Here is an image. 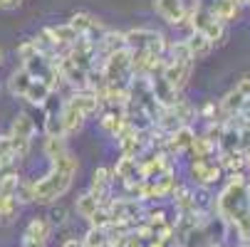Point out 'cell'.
I'll use <instances>...</instances> for the list:
<instances>
[{"instance_id": "cell-1", "label": "cell", "mask_w": 250, "mask_h": 247, "mask_svg": "<svg viewBox=\"0 0 250 247\" xmlns=\"http://www.w3.org/2000/svg\"><path fill=\"white\" fill-rule=\"evenodd\" d=\"M50 163H52L50 173L32 183V200L42 203V205L57 203L69 188H72L75 173L80 171V161L72 151H64L62 156L52 158Z\"/></svg>"}, {"instance_id": "cell-2", "label": "cell", "mask_w": 250, "mask_h": 247, "mask_svg": "<svg viewBox=\"0 0 250 247\" xmlns=\"http://www.w3.org/2000/svg\"><path fill=\"white\" fill-rule=\"evenodd\" d=\"M154 10L164 22L173 27H181L188 20V8L184 5V0H154Z\"/></svg>"}, {"instance_id": "cell-3", "label": "cell", "mask_w": 250, "mask_h": 247, "mask_svg": "<svg viewBox=\"0 0 250 247\" xmlns=\"http://www.w3.org/2000/svg\"><path fill=\"white\" fill-rule=\"evenodd\" d=\"M149 79V89H151V96L156 99V104H159V107H173V104H178V101H181V99H178V92L164 79V77H146Z\"/></svg>"}, {"instance_id": "cell-4", "label": "cell", "mask_w": 250, "mask_h": 247, "mask_svg": "<svg viewBox=\"0 0 250 247\" xmlns=\"http://www.w3.org/2000/svg\"><path fill=\"white\" fill-rule=\"evenodd\" d=\"M64 101H67V104H72V107H75L77 112H82L87 119L102 112V99H99L97 94L87 92V89H82V92H75L72 96H69V99H64Z\"/></svg>"}, {"instance_id": "cell-5", "label": "cell", "mask_w": 250, "mask_h": 247, "mask_svg": "<svg viewBox=\"0 0 250 247\" xmlns=\"http://www.w3.org/2000/svg\"><path fill=\"white\" fill-rule=\"evenodd\" d=\"M60 121H62V129H64V136H72V133H80L84 129V121L87 116L82 112H77L72 104H62L60 107Z\"/></svg>"}, {"instance_id": "cell-6", "label": "cell", "mask_w": 250, "mask_h": 247, "mask_svg": "<svg viewBox=\"0 0 250 247\" xmlns=\"http://www.w3.org/2000/svg\"><path fill=\"white\" fill-rule=\"evenodd\" d=\"M50 232H52V223L45 220V218H32L27 230H25V242H32V245H40L45 247V242L50 240Z\"/></svg>"}, {"instance_id": "cell-7", "label": "cell", "mask_w": 250, "mask_h": 247, "mask_svg": "<svg viewBox=\"0 0 250 247\" xmlns=\"http://www.w3.org/2000/svg\"><path fill=\"white\" fill-rule=\"evenodd\" d=\"M109 188H112V171H109V168H97V171L92 173L89 193L99 200V205L106 200V195H109Z\"/></svg>"}, {"instance_id": "cell-8", "label": "cell", "mask_w": 250, "mask_h": 247, "mask_svg": "<svg viewBox=\"0 0 250 247\" xmlns=\"http://www.w3.org/2000/svg\"><path fill=\"white\" fill-rule=\"evenodd\" d=\"M193 136H196V131L188 126V124H184V126H178V129H173L171 133H168V149L173 151V153H181V151H186V149H191V144H193Z\"/></svg>"}, {"instance_id": "cell-9", "label": "cell", "mask_w": 250, "mask_h": 247, "mask_svg": "<svg viewBox=\"0 0 250 247\" xmlns=\"http://www.w3.org/2000/svg\"><path fill=\"white\" fill-rule=\"evenodd\" d=\"M45 32L50 35V40H52V45H55L57 50H60V47L75 45L77 38H80V35L75 32V27L69 25V22H62V25H57V27H45Z\"/></svg>"}, {"instance_id": "cell-10", "label": "cell", "mask_w": 250, "mask_h": 247, "mask_svg": "<svg viewBox=\"0 0 250 247\" xmlns=\"http://www.w3.org/2000/svg\"><path fill=\"white\" fill-rule=\"evenodd\" d=\"M208 10H210L213 18L221 20L223 25H228V22H233V20L240 18V5L235 3V0H216V3H213Z\"/></svg>"}, {"instance_id": "cell-11", "label": "cell", "mask_w": 250, "mask_h": 247, "mask_svg": "<svg viewBox=\"0 0 250 247\" xmlns=\"http://www.w3.org/2000/svg\"><path fill=\"white\" fill-rule=\"evenodd\" d=\"M184 42H186L188 52L193 55V59H203V57H208L210 50H213V42L206 38L203 32H198V30H191V32H188V38H186Z\"/></svg>"}, {"instance_id": "cell-12", "label": "cell", "mask_w": 250, "mask_h": 247, "mask_svg": "<svg viewBox=\"0 0 250 247\" xmlns=\"http://www.w3.org/2000/svg\"><path fill=\"white\" fill-rule=\"evenodd\" d=\"M50 96H52V89H50L47 82H42V79H32L22 99H27L32 107H45Z\"/></svg>"}, {"instance_id": "cell-13", "label": "cell", "mask_w": 250, "mask_h": 247, "mask_svg": "<svg viewBox=\"0 0 250 247\" xmlns=\"http://www.w3.org/2000/svg\"><path fill=\"white\" fill-rule=\"evenodd\" d=\"M35 77L27 72V69L20 64L18 69H15V72L10 75V79H8V89H10V94L13 96H25V92H27V87H30V82H32Z\"/></svg>"}, {"instance_id": "cell-14", "label": "cell", "mask_w": 250, "mask_h": 247, "mask_svg": "<svg viewBox=\"0 0 250 247\" xmlns=\"http://www.w3.org/2000/svg\"><path fill=\"white\" fill-rule=\"evenodd\" d=\"M243 101H245V96H243V94H240V92L233 87V89H230V92H228V94L221 99L218 109L223 112V116H226V119H235V116H238V112H240V107H243Z\"/></svg>"}, {"instance_id": "cell-15", "label": "cell", "mask_w": 250, "mask_h": 247, "mask_svg": "<svg viewBox=\"0 0 250 247\" xmlns=\"http://www.w3.org/2000/svg\"><path fill=\"white\" fill-rule=\"evenodd\" d=\"M99 208H102V205H99V200H97L89 190H87V193H82V195L77 198V203H75V210H77V215H80L82 220H89Z\"/></svg>"}, {"instance_id": "cell-16", "label": "cell", "mask_w": 250, "mask_h": 247, "mask_svg": "<svg viewBox=\"0 0 250 247\" xmlns=\"http://www.w3.org/2000/svg\"><path fill=\"white\" fill-rule=\"evenodd\" d=\"M139 171V163H136V158H131V156H122L119 161H117V166H114V175L117 178H122V181H131L134 178V173Z\"/></svg>"}, {"instance_id": "cell-17", "label": "cell", "mask_w": 250, "mask_h": 247, "mask_svg": "<svg viewBox=\"0 0 250 247\" xmlns=\"http://www.w3.org/2000/svg\"><path fill=\"white\" fill-rule=\"evenodd\" d=\"M216 149H218V146H216V141H210L208 136H193V144H191L193 158H208Z\"/></svg>"}, {"instance_id": "cell-18", "label": "cell", "mask_w": 250, "mask_h": 247, "mask_svg": "<svg viewBox=\"0 0 250 247\" xmlns=\"http://www.w3.org/2000/svg\"><path fill=\"white\" fill-rule=\"evenodd\" d=\"M42 151H45V156H47L50 161L57 158V156H62L64 151H69V149H67V138H62V136H47Z\"/></svg>"}, {"instance_id": "cell-19", "label": "cell", "mask_w": 250, "mask_h": 247, "mask_svg": "<svg viewBox=\"0 0 250 247\" xmlns=\"http://www.w3.org/2000/svg\"><path fill=\"white\" fill-rule=\"evenodd\" d=\"M18 183H20V175H18V173H5V175H0V195L15 198Z\"/></svg>"}, {"instance_id": "cell-20", "label": "cell", "mask_w": 250, "mask_h": 247, "mask_svg": "<svg viewBox=\"0 0 250 247\" xmlns=\"http://www.w3.org/2000/svg\"><path fill=\"white\" fill-rule=\"evenodd\" d=\"M45 136H62V138H67L57 112H47V116H45Z\"/></svg>"}, {"instance_id": "cell-21", "label": "cell", "mask_w": 250, "mask_h": 247, "mask_svg": "<svg viewBox=\"0 0 250 247\" xmlns=\"http://www.w3.org/2000/svg\"><path fill=\"white\" fill-rule=\"evenodd\" d=\"M106 242H109V237H106V230H97L92 228L82 242V247H106Z\"/></svg>"}, {"instance_id": "cell-22", "label": "cell", "mask_w": 250, "mask_h": 247, "mask_svg": "<svg viewBox=\"0 0 250 247\" xmlns=\"http://www.w3.org/2000/svg\"><path fill=\"white\" fill-rule=\"evenodd\" d=\"M38 55V50H35V45H32V40H25L20 47H18V57L22 59V62H27L30 57H35Z\"/></svg>"}, {"instance_id": "cell-23", "label": "cell", "mask_w": 250, "mask_h": 247, "mask_svg": "<svg viewBox=\"0 0 250 247\" xmlns=\"http://www.w3.org/2000/svg\"><path fill=\"white\" fill-rule=\"evenodd\" d=\"M221 173H223V168H221V166H213V163H210V166H208V175H206V183H203V186H206V188H208V186H213V183H216V181L221 178Z\"/></svg>"}, {"instance_id": "cell-24", "label": "cell", "mask_w": 250, "mask_h": 247, "mask_svg": "<svg viewBox=\"0 0 250 247\" xmlns=\"http://www.w3.org/2000/svg\"><path fill=\"white\" fill-rule=\"evenodd\" d=\"M235 89H238L245 99H250V77H243V79L235 84Z\"/></svg>"}, {"instance_id": "cell-25", "label": "cell", "mask_w": 250, "mask_h": 247, "mask_svg": "<svg viewBox=\"0 0 250 247\" xmlns=\"http://www.w3.org/2000/svg\"><path fill=\"white\" fill-rule=\"evenodd\" d=\"M22 5V0H0V10H15Z\"/></svg>"}, {"instance_id": "cell-26", "label": "cell", "mask_w": 250, "mask_h": 247, "mask_svg": "<svg viewBox=\"0 0 250 247\" xmlns=\"http://www.w3.org/2000/svg\"><path fill=\"white\" fill-rule=\"evenodd\" d=\"M149 225H151V228L164 225V210H159V213H151V215H149Z\"/></svg>"}, {"instance_id": "cell-27", "label": "cell", "mask_w": 250, "mask_h": 247, "mask_svg": "<svg viewBox=\"0 0 250 247\" xmlns=\"http://www.w3.org/2000/svg\"><path fill=\"white\" fill-rule=\"evenodd\" d=\"M62 247H82V242H77V240H64Z\"/></svg>"}, {"instance_id": "cell-28", "label": "cell", "mask_w": 250, "mask_h": 247, "mask_svg": "<svg viewBox=\"0 0 250 247\" xmlns=\"http://www.w3.org/2000/svg\"><path fill=\"white\" fill-rule=\"evenodd\" d=\"M243 161H245V166H250V146L243 151Z\"/></svg>"}, {"instance_id": "cell-29", "label": "cell", "mask_w": 250, "mask_h": 247, "mask_svg": "<svg viewBox=\"0 0 250 247\" xmlns=\"http://www.w3.org/2000/svg\"><path fill=\"white\" fill-rule=\"evenodd\" d=\"M243 190H245V198H250V181H245V186H243Z\"/></svg>"}, {"instance_id": "cell-30", "label": "cell", "mask_w": 250, "mask_h": 247, "mask_svg": "<svg viewBox=\"0 0 250 247\" xmlns=\"http://www.w3.org/2000/svg\"><path fill=\"white\" fill-rule=\"evenodd\" d=\"M3 57H5V50H3V47H0V62H3Z\"/></svg>"}, {"instance_id": "cell-31", "label": "cell", "mask_w": 250, "mask_h": 247, "mask_svg": "<svg viewBox=\"0 0 250 247\" xmlns=\"http://www.w3.org/2000/svg\"><path fill=\"white\" fill-rule=\"evenodd\" d=\"M25 247H40V245H32V242H25Z\"/></svg>"}]
</instances>
